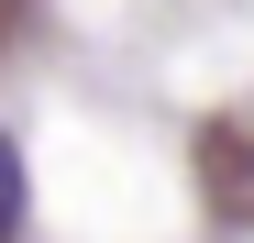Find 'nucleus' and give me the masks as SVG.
Masks as SVG:
<instances>
[{
    "instance_id": "f257e3e1",
    "label": "nucleus",
    "mask_w": 254,
    "mask_h": 243,
    "mask_svg": "<svg viewBox=\"0 0 254 243\" xmlns=\"http://www.w3.org/2000/svg\"><path fill=\"white\" fill-rule=\"evenodd\" d=\"M11 221H22V155H11V133H0V243H11Z\"/></svg>"
}]
</instances>
